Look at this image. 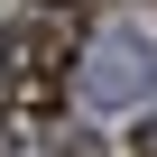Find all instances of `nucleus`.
<instances>
[{
	"label": "nucleus",
	"instance_id": "obj_1",
	"mask_svg": "<svg viewBox=\"0 0 157 157\" xmlns=\"http://www.w3.org/2000/svg\"><path fill=\"white\" fill-rule=\"evenodd\" d=\"M74 65H83V37H74V19H65V10L0 28V120H10V139H28V129H56V120H65Z\"/></svg>",
	"mask_w": 157,
	"mask_h": 157
},
{
	"label": "nucleus",
	"instance_id": "obj_2",
	"mask_svg": "<svg viewBox=\"0 0 157 157\" xmlns=\"http://www.w3.org/2000/svg\"><path fill=\"white\" fill-rule=\"evenodd\" d=\"M93 93H102V102H129V93H139V46H102V56H93Z\"/></svg>",
	"mask_w": 157,
	"mask_h": 157
},
{
	"label": "nucleus",
	"instance_id": "obj_3",
	"mask_svg": "<svg viewBox=\"0 0 157 157\" xmlns=\"http://www.w3.org/2000/svg\"><path fill=\"white\" fill-rule=\"evenodd\" d=\"M56 157H111V148H102V139L83 129V139H56Z\"/></svg>",
	"mask_w": 157,
	"mask_h": 157
},
{
	"label": "nucleus",
	"instance_id": "obj_4",
	"mask_svg": "<svg viewBox=\"0 0 157 157\" xmlns=\"http://www.w3.org/2000/svg\"><path fill=\"white\" fill-rule=\"evenodd\" d=\"M37 10H74V0H37Z\"/></svg>",
	"mask_w": 157,
	"mask_h": 157
},
{
	"label": "nucleus",
	"instance_id": "obj_5",
	"mask_svg": "<svg viewBox=\"0 0 157 157\" xmlns=\"http://www.w3.org/2000/svg\"><path fill=\"white\" fill-rule=\"evenodd\" d=\"M148 10H157V0H148Z\"/></svg>",
	"mask_w": 157,
	"mask_h": 157
}]
</instances>
